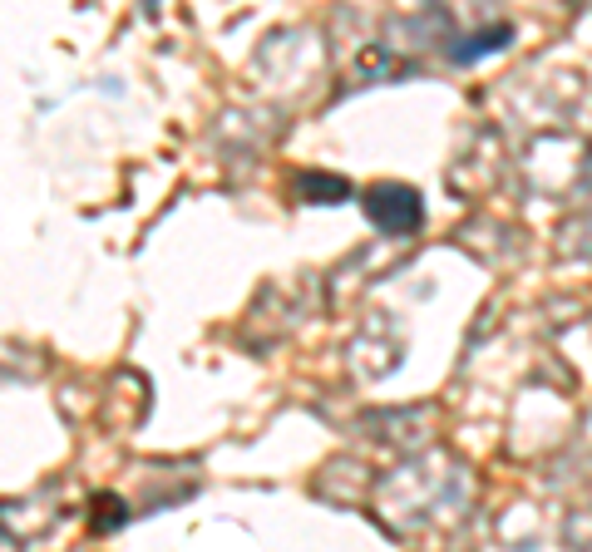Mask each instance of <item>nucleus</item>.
<instances>
[{"label": "nucleus", "instance_id": "7ed1b4c3", "mask_svg": "<svg viewBox=\"0 0 592 552\" xmlns=\"http://www.w3.org/2000/svg\"><path fill=\"white\" fill-rule=\"evenodd\" d=\"M296 193L306 203H350V198H356V188H350L341 173H301Z\"/></svg>", "mask_w": 592, "mask_h": 552}, {"label": "nucleus", "instance_id": "f03ea898", "mask_svg": "<svg viewBox=\"0 0 592 552\" xmlns=\"http://www.w3.org/2000/svg\"><path fill=\"white\" fill-rule=\"evenodd\" d=\"M514 45V26H489V30H474V40H454L450 55L459 59V65H474L479 55L489 50H509Z\"/></svg>", "mask_w": 592, "mask_h": 552}, {"label": "nucleus", "instance_id": "f257e3e1", "mask_svg": "<svg viewBox=\"0 0 592 552\" xmlns=\"http://www.w3.org/2000/svg\"><path fill=\"white\" fill-rule=\"evenodd\" d=\"M370 227L385 232V237H415L420 223H425V198H420L410 182H376V188L360 198Z\"/></svg>", "mask_w": 592, "mask_h": 552}]
</instances>
